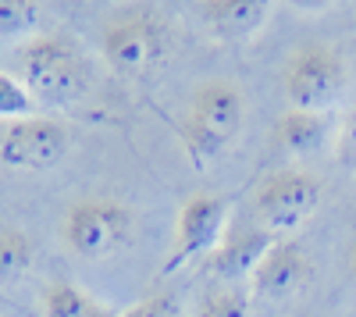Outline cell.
Masks as SVG:
<instances>
[{
  "label": "cell",
  "mask_w": 356,
  "mask_h": 317,
  "mask_svg": "<svg viewBox=\"0 0 356 317\" xmlns=\"http://www.w3.org/2000/svg\"><path fill=\"white\" fill-rule=\"evenodd\" d=\"M15 75L36 107H75L89 93V65L82 50L61 33H36L18 43Z\"/></svg>",
  "instance_id": "cell-1"
},
{
  "label": "cell",
  "mask_w": 356,
  "mask_h": 317,
  "mask_svg": "<svg viewBox=\"0 0 356 317\" xmlns=\"http://www.w3.org/2000/svg\"><path fill=\"white\" fill-rule=\"evenodd\" d=\"M246 122V90L235 79H200L182 114V147L193 164H211Z\"/></svg>",
  "instance_id": "cell-2"
},
{
  "label": "cell",
  "mask_w": 356,
  "mask_h": 317,
  "mask_svg": "<svg viewBox=\"0 0 356 317\" xmlns=\"http://www.w3.org/2000/svg\"><path fill=\"white\" fill-rule=\"evenodd\" d=\"M136 207L111 193H86L75 196L61 211V243L79 261H111L136 239Z\"/></svg>",
  "instance_id": "cell-3"
},
{
  "label": "cell",
  "mask_w": 356,
  "mask_h": 317,
  "mask_svg": "<svg viewBox=\"0 0 356 317\" xmlns=\"http://www.w3.org/2000/svg\"><path fill=\"white\" fill-rule=\"evenodd\" d=\"M171 50V29L150 8H114L100 25V54L118 75L154 72Z\"/></svg>",
  "instance_id": "cell-4"
},
{
  "label": "cell",
  "mask_w": 356,
  "mask_h": 317,
  "mask_svg": "<svg viewBox=\"0 0 356 317\" xmlns=\"http://www.w3.org/2000/svg\"><path fill=\"white\" fill-rule=\"evenodd\" d=\"M321 193H324V186L314 171L278 168L257 186V193L250 200V218L264 232H271L275 239H285L303 221L314 218V211L321 204Z\"/></svg>",
  "instance_id": "cell-5"
},
{
  "label": "cell",
  "mask_w": 356,
  "mask_h": 317,
  "mask_svg": "<svg viewBox=\"0 0 356 317\" xmlns=\"http://www.w3.org/2000/svg\"><path fill=\"white\" fill-rule=\"evenodd\" d=\"M289 107L324 114L346 90V57L332 43H303L282 68Z\"/></svg>",
  "instance_id": "cell-6"
},
{
  "label": "cell",
  "mask_w": 356,
  "mask_h": 317,
  "mask_svg": "<svg viewBox=\"0 0 356 317\" xmlns=\"http://www.w3.org/2000/svg\"><path fill=\"white\" fill-rule=\"evenodd\" d=\"M72 136L68 129L50 118V114H33L0 125V164L8 171H50L68 157Z\"/></svg>",
  "instance_id": "cell-7"
},
{
  "label": "cell",
  "mask_w": 356,
  "mask_h": 317,
  "mask_svg": "<svg viewBox=\"0 0 356 317\" xmlns=\"http://www.w3.org/2000/svg\"><path fill=\"white\" fill-rule=\"evenodd\" d=\"M228 200L218 193H193L175 214L171 232V257L168 268H178L196 257H211L214 246L228 232Z\"/></svg>",
  "instance_id": "cell-8"
},
{
  "label": "cell",
  "mask_w": 356,
  "mask_h": 317,
  "mask_svg": "<svg viewBox=\"0 0 356 317\" xmlns=\"http://www.w3.org/2000/svg\"><path fill=\"white\" fill-rule=\"evenodd\" d=\"M310 278H314V264L307 246L300 239H278L250 275V293L264 300H292L307 289Z\"/></svg>",
  "instance_id": "cell-9"
},
{
  "label": "cell",
  "mask_w": 356,
  "mask_h": 317,
  "mask_svg": "<svg viewBox=\"0 0 356 317\" xmlns=\"http://www.w3.org/2000/svg\"><path fill=\"white\" fill-rule=\"evenodd\" d=\"M278 239L271 232H264V228L246 218V221H232L225 239L214 246V253L207 257V268L211 275L232 282V285H243V278H250L257 271V264L264 261V253L271 250Z\"/></svg>",
  "instance_id": "cell-10"
},
{
  "label": "cell",
  "mask_w": 356,
  "mask_h": 317,
  "mask_svg": "<svg viewBox=\"0 0 356 317\" xmlns=\"http://www.w3.org/2000/svg\"><path fill=\"white\" fill-rule=\"evenodd\" d=\"M196 11L207 33H214L225 43H246L250 36L260 33L271 8L260 4V0H203Z\"/></svg>",
  "instance_id": "cell-11"
},
{
  "label": "cell",
  "mask_w": 356,
  "mask_h": 317,
  "mask_svg": "<svg viewBox=\"0 0 356 317\" xmlns=\"http://www.w3.org/2000/svg\"><path fill=\"white\" fill-rule=\"evenodd\" d=\"M332 125L324 114L317 111H296V107H285L275 122V132H271V147L285 157H310V154H321L332 139Z\"/></svg>",
  "instance_id": "cell-12"
},
{
  "label": "cell",
  "mask_w": 356,
  "mask_h": 317,
  "mask_svg": "<svg viewBox=\"0 0 356 317\" xmlns=\"http://www.w3.org/2000/svg\"><path fill=\"white\" fill-rule=\"evenodd\" d=\"M40 310L43 317H118V310H111L97 296H89L82 285L65 282V278H54L43 285Z\"/></svg>",
  "instance_id": "cell-13"
},
{
  "label": "cell",
  "mask_w": 356,
  "mask_h": 317,
  "mask_svg": "<svg viewBox=\"0 0 356 317\" xmlns=\"http://www.w3.org/2000/svg\"><path fill=\"white\" fill-rule=\"evenodd\" d=\"M33 264V239L22 228H0V285L18 282Z\"/></svg>",
  "instance_id": "cell-14"
},
{
  "label": "cell",
  "mask_w": 356,
  "mask_h": 317,
  "mask_svg": "<svg viewBox=\"0 0 356 317\" xmlns=\"http://www.w3.org/2000/svg\"><path fill=\"white\" fill-rule=\"evenodd\" d=\"M40 29V4L29 0H0V40H33Z\"/></svg>",
  "instance_id": "cell-15"
},
{
  "label": "cell",
  "mask_w": 356,
  "mask_h": 317,
  "mask_svg": "<svg viewBox=\"0 0 356 317\" xmlns=\"http://www.w3.org/2000/svg\"><path fill=\"white\" fill-rule=\"evenodd\" d=\"M196 317H250V289L232 282L218 285V289H211L200 300Z\"/></svg>",
  "instance_id": "cell-16"
},
{
  "label": "cell",
  "mask_w": 356,
  "mask_h": 317,
  "mask_svg": "<svg viewBox=\"0 0 356 317\" xmlns=\"http://www.w3.org/2000/svg\"><path fill=\"white\" fill-rule=\"evenodd\" d=\"M36 111V100L29 97V90L18 82V75L11 72H0V122H18V118H33Z\"/></svg>",
  "instance_id": "cell-17"
},
{
  "label": "cell",
  "mask_w": 356,
  "mask_h": 317,
  "mask_svg": "<svg viewBox=\"0 0 356 317\" xmlns=\"http://www.w3.org/2000/svg\"><path fill=\"white\" fill-rule=\"evenodd\" d=\"M332 157L342 171L356 175V104L342 111V118L335 122L332 132Z\"/></svg>",
  "instance_id": "cell-18"
},
{
  "label": "cell",
  "mask_w": 356,
  "mask_h": 317,
  "mask_svg": "<svg viewBox=\"0 0 356 317\" xmlns=\"http://www.w3.org/2000/svg\"><path fill=\"white\" fill-rule=\"evenodd\" d=\"M118 317H182V314H178V303H175L168 293H154L150 300L136 303L132 310L118 314Z\"/></svg>",
  "instance_id": "cell-19"
},
{
  "label": "cell",
  "mask_w": 356,
  "mask_h": 317,
  "mask_svg": "<svg viewBox=\"0 0 356 317\" xmlns=\"http://www.w3.org/2000/svg\"><path fill=\"white\" fill-rule=\"evenodd\" d=\"M349 275L356 278V239H353V246H349Z\"/></svg>",
  "instance_id": "cell-20"
}]
</instances>
